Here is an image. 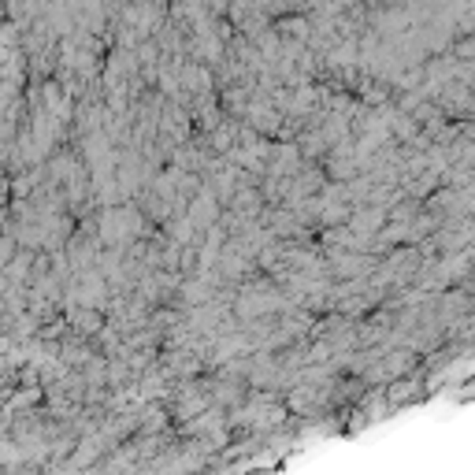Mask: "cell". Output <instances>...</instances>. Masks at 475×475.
<instances>
[{
  "label": "cell",
  "mask_w": 475,
  "mask_h": 475,
  "mask_svg": "<svg viewBox=\"0 0 475 475\" xmlns=\"http://www.w3.org/2000/svg\"><path fill=\"white\" fill-rule=\"evenodd\" d=\"M186 219H190V226H197V231H208V226L219 219V197L216 193H201V197L193 201Z\"/></svg>",
  "instance_id": "6da1fadb"
}]
</instances>
